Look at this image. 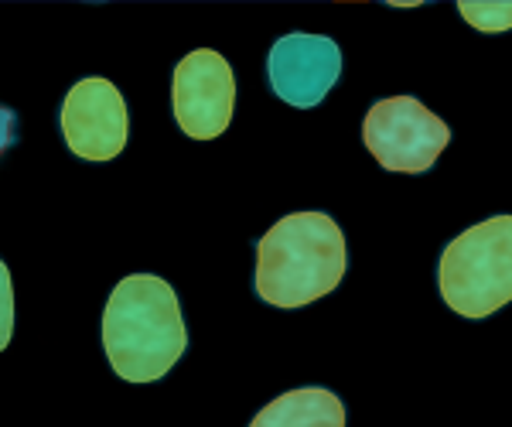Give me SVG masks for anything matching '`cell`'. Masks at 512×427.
<instances>
[{"label":"cell","mask_w":512,"mask_h":427,"mask_svg":"<svg viewBox=\"0 0 512 427\" xmlns=\"http://www.w3.org/2000/svg\"><path fill=\"white\" fill-rule=\"evenodd\" d=\"M103 349L120 380L158 383L188 349L175 287L154 274L123 277L103 311Z\"/></svg>","instance_id":"6da1fadb"},{"label":"cell","mask_w":512,"mask_h":427,"mask_svg":"<svg viewBox=\"0 0 512 427\" xmlns=\"http://www.w3.org/2000/svg\"><path fill=\"white\" fill-rule=\"evenodd\" d=\"M345 233L328 212H291L256 243L253 291L274 308H304L342 284Z\"/></svg>","instance_id":"7a4b0ae2"},{"label":"cell","mask_w":512,"mask_h":427,"mask_svg":"<svg viewBox=\"0 0 512 427\" xmlns=\"http://www.w3.org/2000/svg\"><path fill=\"white\" fill-rule=\"evenodd\" d=\"M437 287L461 318H489L512 301V216H492L444 246Z\"/></svg>","instance_id":"3957f363"},{"label":"cell","mask_w":512,"mask_h":427,"mask_svg":"<svg viewBox=\"0 0 512 427\" xmlns=\"http://www.w3.org/2000/svg\"><path fill=\"white\" fill-rule=\"evenodd\" d=\"M362 144L386 171L424 175L451 144V127L417 96H390L369 106L362 120Z\"/></svg>","instance_id":"277c9868"},{"label":"cell","mask_w":512,"mask_h":427,"mask_svg":"<svg viewBox=\"0 0 512 427\" xmlns=\"http://www.w3.org/2000/svg\"><path fill=\"white\" fill-rule=\"evenodd\" d=\"M236 110V76L216 48H195L171 72V113L192 141H216Z\"/></svg>","instance_id":"5b68a950"},{"label":"cell","mask_w":512,"mask_h":427,"mask_svg":"<svg viewBox=\"0 0 512 427\" xmlns=\"http://www.w3.org/2000/svg\"><path fill=\"white\" fill-rule=\"evenodd\" d=\"M62 141L79 161L106 164L120 158L130 141L127 100L110 79L86 76L62 100Z\"/></svg>","instance_id":"8992f818"},{"label":"cell","mask_w":512,"mask_h":427,"mask_svg":"<svg viewBox=\"0 0 512 427\" xmlns=\"http://www.w3.org/2000/svg\"><path fill=\"white\" fill-rule=\"evenodd\" d=\"M267 79L277 100L294 110H315L342 79V48L325 35H284L267 55Z\"/></svg>","instance_id":"52a82bcc"},{"label":"cell","mask_w":512,"mask_h":427,"mask_svg":"<svg viewBox=\"0 0 512 427\" xmlns=\"http://www.w3.org/2000/svg\"><path fill=\"white\" fill-rule=\"evenodd\" d=\"M253 427H345V404L332 390L301 387L270 400L253 417Z\"/></svg>","instance_id":"ba28073f"},{"label":"cell","mask_w":512,"mask_h":427,"mask_svg":"<svg viewBox=\"0 0 512 427\" xmlns=\"http://www.w3.org/2000/svg\"><path fill=\"white\" fill-rule=\"evenodd\" d=\"M458 11L475 31H485V35H495V31L512 28V4L509 0H461Z\"/></svg>","instance_id":"9c48e42d"}]
</instances>
